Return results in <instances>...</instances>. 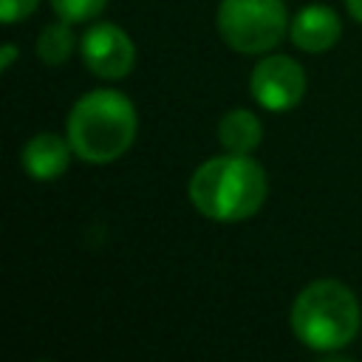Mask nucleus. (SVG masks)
I'll return each instance as SVG.
<instances>
[{
	"mask_svg": "<svg viewBox=\"0 0 362 362\" xmlns=\"http://www.w3.org/2000/svg\"><path fill=\"white\" fill-rule=\"evenodd\" d=\"M14 59H17V48H14L11 42H6V45L0 48V71H8Z\"/></svg>",
	"mask_w": 362,
	"mask_h": 362,
	"instance_id": "13",
	"label": "nucleus"
},
{
	"mask_svg": "<svg viewBox=\"0 0 362 362\" xmlns=\"http://www.w3.org/2000/svg\"><path fill=\"white\" fill-rule=\"evenodd\" d=\"M288 28V11L283 0H221L218 31L238 54L272 51Z\"/></svg>",
	"mask_w": 362,
	"mask_h": 362,
	"instance_id": "4",
	"label": "nucleus"
},
{
	"mask_svg": "<svg viewBox=\"0 0 362 362\" xmlns=\"http://www.w3.org/2000/svg\"><path fill=\"white\" fill-rule=\"evenodd\" d=\"M260 139H263V124L246 107H235L223 113L218 122V141L223 144L226 153H252L260 144Z\"/></svg>",
	"mask_w": 362,
	"mask_h": 362,
	"instance_id": "9",
	"label": "nucleus"
},
{
	"mask_svg": "<svg viewBox=\"0 0 362 362\" xmlns=\"http://www.w3.org/2000/svg\"><path fill=\"white\" fill-rule=\"evenodd\" d=\"M249 90L255 102L266 110H288L294 107L303 93H305V74L303 65L286 54H272L263 57L252 76H249Z\"/></svg>",
	"mask_w": 362,
	"mask_h": 362,
	"instance_id": "5",
	"label": "nucleus"
},
{
	"mask_svg": "<svg viewBox=\"0 0 362 362\" xmlns=\"http://www.w3.org/2000/svg\"><path fill=\"white\" fill-rule=\"evenodd\" d=\"M288 34H291V42L300 51L320 54V51H328L339 40L342 23H339L337 11L328 8V6H305L294 14V20L288 25Z\"/></svg>",
	"mask_w": 362,
	"mask_h": 362,
	"instance_id": "7",
	"label": "nucleus"
},
{
	"mask_svg": "<svg viewBox=\"0 0 362 362\" xmlns=\"http://www.w3.org/2000/svg\"><path fill=\"white\" fill-rule=\"evenodd\" d=\"M71 153H74V147H71L68 139H62L57 133H37L25 141V147L20 153V161H23V167L31 178L54 181L68 170Z\"/></svg>",
	"mask_w": 362,
	"mask_h": 362,
	"instance_id": "8",
	"label": "nucleus"
},
{
	"mask_svg": "<svg viewBox=\"0 0 362 362\" xmlns=\"http://www.w3.org/2000/svg\"><path fill=\"white\" fill-rule=\"evenodd\" d=\"M37 3L40 0H0V17H3L6 25H11V23L28 17L37 8Z\"/></svg>",
	"mask_w": 362,
	"mask_h": 362,
	"instance_id": "12",
	"label": "nucleus"
},
{
	"mask_svg": "<svg viewBox=\"0 0 362 362\" xmlns=\"http://www.w3.org/2000/svg\"><path fill=\"white\" fill-rule=\"evenodd\" d=\"M105 6H107V0H51V8L57 11V17L68 20V23H85L96 14H102Z\"/></svg>",
	"mask_w": 362,
	"mask_h": 362,
	"instance_id": "11",
	"label": "nucleus"
},
{
	"mask_svg": "<svg viewBox=\"0 0 362 362\" xmlns=\"http://www.w3.org/2000/svg\"><path fill=\"white\" fill-rule=\"evenodd\" d=\"M74 45H76V40H74V31H71L68 20L48 23L37 34V57L45 65H62L74 54Z\"/></svg>",
	"mask_w": 362,
	"mask_h": 362,
	"instance_id": "10",
	"label": "nucleus"
},
{
	"mask_svg": "<svg viewBox=\"0 0 362 362\" xmlns=\"http://www.w3.org/2000/svg\"><path fill=\"white\" fill-rule=\"evenodd\" d=\"M362 325L354 291L339 280L308 283L291 305V331L311 351L345 348Z\"/></svg>",
	"mask_w": 362,
	"mask_h": 362,
	"instance_id": "3",
	"label": "nucleus"
},
{
	"mask_svg": "<svg viewBox=\"0 0 362 362\" xmlns=\"http://www.w3.org/2000/svg\"><path fill=\"white\" fill-rule=\"evenodd\" d=\"M345 6H348V11H351V17H354L356 23H362V0H345Z\"/></svg>",
	"mask_w": 362,
	"mask_h": 362,
	"instance_id": "14",
	"label": "nucleus"
},
{
	"mask_svg": "<svg viewBox=\"0 0 362 362\" xmlns=\"http://www.w3.org/2000/svg\"><path fill=\"white\" fill-rule=\"evenodd\" d=\"M269 192L263 167L249 153H226L204 161L189 178L192 206L221 223H235L255 215Z\"/></svg>",
	"mask_w": 362,
	"mask_h": 362,
	"instance_id": "1",
	"label": "nucleus"
},
{
	"mask_svg": "<svg viewBox=\"0 0 362 362\" xmlns=\"http://www.w3.org/2000/svg\"><path fill=\"white\" fill-rule=\"evenodd\" d=\"M82 62L102 79H122L136 65V45L113 23H93L79 40Z\"/></svg>",
	"mask_w": 362,
	"mask_h": 362,
	"instance_id": "6",
	"label": "nucleus"
},
{
	"mask_svg": "<svg viewBox=\"0 0 362 362\" xmlns=\"http://www.w3.org/2000/svg\"><path fill=\"white\" fill-rule=\"evenodd\" d=\"M136 127L139 119L133 102L107 88H96L76 99L65 122L74 156L88 164H110L127 153L136 139Z\"/></svg>",
	"mask_w": 362,
	"mask_h": 362,
	"instance_id": "2",
	"label": "nucleus"
}]
</instances>
